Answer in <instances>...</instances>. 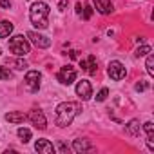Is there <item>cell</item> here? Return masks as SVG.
<instances>
[{"instance_id":"83f0119b","label":"cell","mask_w":154,"mask_h":154,"mask_svg":"<svg viewBox=\"0 0 154 154\" xmlns=\"http://www.w3.org/2000/svg\"><path fill=\"white\" fill-rule=\"evenodd\" d=\"M147 147H149V149H150V150H154V141H152V140H150V138H149V140H147Z\"/></svg>"},{"instance_id":"7c38bea8","label":"cell","mask_w":154,"mask_h":154,"mask_svg":"<svg viewBox=\"0 0 154 154\" xmlns=\"http://www.w3.org/2000/svg\"><path fill=\"white\" fill-rule=\"evenodd\" d=\"M35 150L40 152V154H53L54 152V147H53V143L49 140H36Z\"/></svg>"},{"instance_id":"5b68a950","label":"cell","mask_w":154,"mask_h":154,"mask_svg":"<svg viewBox=\"0 0 154 154\" xmlns=\"http://www.w3.org/2000/svg\"><path fill=\"white\" fill-rule=\"evenodd\" d=\"M56 78H58V82H60L62 85H71V84L76 80V69H74L72 65H63V67L58 71Z\"/></svg>"},{"instance_id":"44dd1931","label":"cell","mask_w":154,"mask_h":154,"mask_svg":"<svg viewBox=\"0 0 154 154\" xmlns=\"http://www.w3.org/2000/svg\"><path fill=\"white\" fill-rule=\"evenodd\" d=\"M150 51H152V49H150V45H141V47H138V49H136V53H134V54L140 58V56H147Z\"/></svg>"},{"instance_id":"d4e9b609","label":"cell","mask_w":154,"mask_h":154,"mask_svg":"<svg viewBox=\"0 0 154 154\" xmlns=\"http://www.w3.org/2000/svg\"><path fill=\"white\" fill-rule=\"evenodd\" d=\"M134 89H136L138 93H141V91H145V89H149V84H147V82H138Z\"/></svg>"},{"instance_id":"6da1fadb","label":"cell","mask_w":154,"mask_h":154,"mask_svg":"<svg viewBox=\"0 0 154 154\" xmlns=\"http://www.w3.org/2000/svg\"><path fill=\"white\" fill-rule=\"evenodd\" d=\"M80 112V103L76 102H62L58 107H56V125L58 127H67L72 123V120L76 118V114Z\"/></svg>"},{"instance_id":"4fadbf2b","label":"cell","mask_w":154,"mask_h":154,"mask_svg":"<svg viewBox=\"0 0 154 154\" xmlns=\"http://www.w3.org/2000/svg\"><path fill=\"white\" fill-rule=\"evenodd\" d=\"M72 150L74 152H89V150H93V145L89 143V140L78 138V140L72 141Z\"/></svg>"},{"instance_id":"ba28073f","label":"cell","mask_w":154,"mask_h":154,"mask_svg":"<svg viewBox=\"0 0 154 154\" xmlns=\"http://www.w3.org/2000/svg\"><path fill=\"white\" fill-rule=\"evenodd\" d=\"M76 94L80 96V100H89L93 96V85L89 80H80L78 84H76Z\"/></svg>"},{"instance_id":"7402d4cb","label":"cell","mask_w":154,"mask_h":154,"mask_svg":"<svg viewBox=\"0 0 154 154\" xmlns=\"http://www.w3.org/2000/svg\"><path fill=\"white\" fill-rule=\"evenodd\" d=\"M107 96H109V89H107V87H103V89L96 94V102H105V100H107Z\"/></svg>"},{"instance_id":"e0dca14e","label":"cell","mask_w":154,"mask_h":154,"mask_svg":"<svg viewBox=\"0 0 154 154\" xmlns=\"http://www.w3.org/2000/svg\"><path fill=\"white\" fill-rule=\"evenodd\" d=\"M17 134H18V138H20V141H22V143H27V141L31 140V131H29V129H26V127H20Z\"/></svg>"},{"instance_id":"9a60e30c","label":"cell","mask_w":154,"mask_h":154,"mask_svg":"<svg viewBox=\"0 0 154 154\" xmlns=\"http://www.w3.org/2000/svg\"><path fill=\"white\" fill-rule=\"evenodd\" d=\"M13 33V24L9 20H2L0 22V38H8Z\"/></svg>"},{"instance_id":"d6986e66","label":"cell","mask_w":154,"mask_h":154,"mask_svg":"<svg viewBox=\"0 0 154 154\" xmlns=\"http://www.w3.org/2000/svg\"><path fill=\"white\" fill-rule=\"evenodd\" d=\"M143 131L147 132V138L154 140V123H152V122H145V123H143Z\"/></svg>"},{"instance_id":"7a4b0ae2","label":"cell","mask_w":154,"mask_h":154,"mask_svg":"<svg viewBox=\"0 0 154 154\" xmlns=\"http://www.w3.org/2000/svg\"><path fill=\"white\" fill-rule=\"evenodd\" d=\"M49 6L45 2H33L31 8H29V20L33 26H36L38 29H45L49 26Z\"/></svg>"},{"instance_id":"ffe728a7","label":"cell","mask_w":154,"mask_h":154,"mask_svg":"<svg viewBox=\"0 0 154 154\" xmlns=\"http://www.w3.org/2000/svg\"><path fill=\"white\" fill-rule=\"evenodd\" d=\"M11 76H13V72L9 71V67H0V80H9L11 78Z\"/></svg>"},{"instance_id":"8992f818","label":"cell","mask_w":154,"mask_h":154,"mask_svg":"<svg viewBox=\"0 0 154 154\" xmlns=\"http://www.w3.org/2000/svg\"><path fill=\"white\" fill-rule=\"evenodd\" d=\"M40 80H42V74L40 71H27L26 78H24V84H26V89L29 93H36L40 89Z\"/></svg>"},{"instance_id":"cb8c5ba5","label":"cell","mask_w":154,"mask_h":154,"mask_svg":"<svg viewBox=\"0 0 154 154\" xmlns=\"http://www.w3.org/2000/svg\"><path fill=\"white\" fill-rule=\"evenodd\" d=\"M15 67H17L18 71H24V69L27 67V62H26V60H22V58H18V60L15 62Z\"/></svg>"},{"instance_id":"9c48e42d","label":"cell","mask_w":154,"mask_h":154,"mask_svg":"<svg viewBox=\"0 0 154 154\" xmlns=\"http://www.w3.org/2000/svg\"><path fill=\"white\" fill-rule=\"evenodd\" d=\"M29 120H31V123L36 127V129H40V131H44L45 127H47V120H45V114L40 111V109H33L31 112H29V116H27Z\"/></svg>"},{"instance_id":"5bb4252c","label":"cell","mask_w":154,"mask_h":154,"mask_svg":"<svg viewBox=\"0 0 154 154\" xmlns=\"http://www.w3.org/2000/svg\"><path fill=\"white\" fill-rule=\"evenodd\" d=\"M6 120L9 123H24L27 120V114H24L22 111H11V112L6 114Z\"/></svg>"},{"instance_id":"8fae6325","label":"cell","mask_w":154,"mask_h":154,"mask_svg":"<svg viewBox=\"0 0 154 154\" xmlns=\"http://www.w3.org/2000/svg\"><path fill=\"white\" fill-rule=\"evenodd\" d=\"M93 4H94L96 11L102 15H109L114 11V6L111 4V0H93Z\"/></svg>"},{"instance_id":"3957f363","label":"cell","mask_w":154,"mask_h":154,"mask_svg":"<svg viewBox=\"0 0 154 154\" xmlns=\"http://www.w3.org/2000/svg\"><path fill=\"white\" fill-rule=\"evenodd\" d=\"M9 49L17 56H26L31 51V44L27 38H24V35H15L9 38Z\"/></svg>"},{"instance_id":"2e32d148","label":"cell","mask_w":154,"mask_h":154,"mask_svg":"<svg viewBox=\"0 0 154 154\" xmlns=\"http://www.w3.org/2000/svg\"><path fill=\"white\" fill-rule=\"evenodd\" d=\"M125 131H127L131 136H140V122H138V120H131V122L125 125Z\"/></svg>"},{"instance_id":"484cf974","label":"cell","mask_w":154,"mask_h":154,"mask_svg":"<svg viewBox=\"0 0 154 154\" xmlns=\"http://www.w3.org/2000/svg\"><path fill=\"white\" fill-rule=\"evenodd\" d=\"M0 8L9 9V8H11V2H9V0H0Z\"/></svg>"},{"instance_id":"603a6c76","label":"cell","mask_w":154,"mask_h":154,"mask_svg":"<svg viewBox=\"0 0 154 154\" xmlns=\"http://www.w3.org/2000/svg\"><path fill=\"white\" fill-rule=\"evenodd\" d=\"M82 15H84V18L85 20H89L91 17H93V8L87 4V6H84V9H82Z\"/></svg>"},{"instance_id":"52a82bcc","label":"cell","mask_w":154,"mask_h":154,"mask_svg":"<svg viewBox=\"0 0 154 154\" xmlns=\"http://www.w3.org/2000/svg\"><path fill=\"white\" fill-rule=\"evenodd\" d=\"M27 40L33 44V45H36L38 49H47L49 45H51V40L47 38V36H44V35H40V33H36V31H27Z\"/></svg>"},{"instance_id":"277c9868","label":"cell","mask_w":154,"mask_h":154,"mask_svg":"<svg viewBox=\"0 0 154 154\" xmlns=\"http://www.w3.org/2000/svg\"><path fill=\"white\" fill-rule=\"evenodd\" d=\"M107 74H109V78H111V80H114V82H120V80H123L125 76H127V69H125V65H123L122 62H118V60H112V62H109Z\"/></svg>"},{"instance_id":"f1b7e54d","label":"cell","mask_w":154,"mask_h":154,"mask_svg":"<svg viewBox=\"0 0 154 154\" xmlns=\"http://www.w3.org/2000/svg\"><path fill=\"white\" fill-rule=\"evenodd\" d=\"M76 13L82 15V4H76Z\"/></svg>"},{"instance_id":"4316f807","label":"cell","mask_w":154,"mask_h":154,"mask_svg":"<svg viewBox=\"0 0 154 154\" xmlns=\"http://www.w3.org/2000/svg\"><path fill=\"white\" fill-rule=\"evenodd\" d=\"M65 8H67V0H62V2L58 4V9L60 11H65Z\"/></svg>"},{"instance_id":"30bf717a","label":"cell","mask_w":154,"mask_h":154,"mask_svg":"<svg viewBox=\"0 0 154 154\" xmlns=\"http://www.w3.org/2000/svg\"><path fill=\"white\" fill-rule=\"evenodd\" d=\"M80 67L85 71V72H89V74H96V58L93 56V54H89L87 58H84V60H80Z\"/></svg>"},{"instance_id":"ac0fdd59","label":"cell","mask_w":154,"mask_h":154,"mask_svg":"<svg viewBox=\"0 0 154 154\" xmlns=\"http://www.w3.org/2000/svg\"><path fill=\"white\" fill-rule=\"evenodd\" d=\"M145 67H147L149 76H154V56H152L150 53L147 54V63H145Z\"/></svg>"}]
</instances>
